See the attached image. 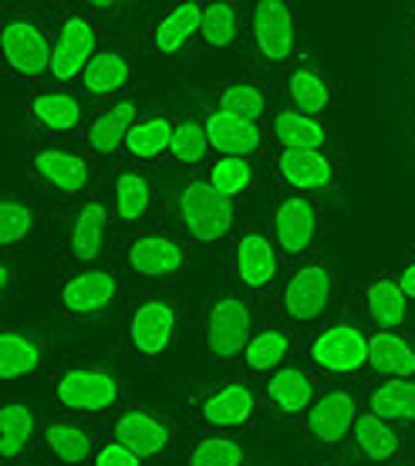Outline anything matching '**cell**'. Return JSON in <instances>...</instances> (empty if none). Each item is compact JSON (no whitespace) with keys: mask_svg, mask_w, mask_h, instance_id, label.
I'll return each mask as SVG.
<instances>
[{"mask_svg":"<svg viewBox=\"0 0 415 466\" xmlns=\"http://www.w3.org/2000/svg\"><path fill=\"white\" fill-rule=\"evenodd\" d=\"M199 301L183 288L132 291L116 328V351L132 375H156L197 335Z\"/></svg>","mask_w":415,"mask_h":466,"instance_id":"6da1fadb","label":"cell"},{"mask_svg":"<svg viewBox=\"0 0 415 466\" xmlns=\"http://www.w3.org/2000/svg\"><path fill=\"white\" fill-rule=\"evenodd\" d=\"M128 365L118 351H75L55 361L45 379L51 412L108 422L128 406Z\"/></svg>","mask_w":415,"mask_h":466,"instance_id":"7a4b0ae2","label":"cell"},{"mask_svg":"<svg viewBox=\"0 0 415 466\" xmlns=\"http://www.w3.org/2000/svg\"><path fill=\"white\" fill-rule=\"evenodd\" d=\"M45 240L55 254V274L112 264L118 247V230L108 193L98 189V193L78 199V203L55 207Z\"/></svg>","mask_w":415,"mask_h":466,"instance_id":"3957f363","label":"cell"},{"mask_svg":"<svg viewBox=\"0 0 415 466\" xmlns=\"http://www.w3.org/2000/svg\"><path fill=\"white\" fill-rule=\"evenodd\" d=\"M348 304L345 278L331 257L314 254L284 270L280 288L270 298V318L294 328L300 339L321 328L328 318H335Z\"/></svg>","mask_w":415,"mask_h":466,"instance_id":"277c9868","label":"cell"},{"mask_svg":"<svg viewBox=\"0 0 415 466\" xmlns=\"http://www.w3.org/2000/svg\"><path fill=\"white\" fill-rule=\"evenodd\" d=\"M166 223L193 250H227L240 230V203H233L203 173L179 176L166 193Z\"/></svg>","mask_w":415,"mask_h":466,"instance_id":"5b68a950","label":"cell"},{"mask_svg":"<svg viewBox=\"0 0 415 466\" xmlns=\"http://www.w3.org/2000/svg\"><path fill=\"white\" fill-rule=\"evenodd\" d=\"M186 412H189L197 432H219V436L247 440L267 422L264 389L257 379L243 372L209 375L189 389Z\"/></svg>","mask_w":415,"mask_h":466,"instance_id":"8992f818","label":"cell"},{"mask_svg":"<svg viewBox=\"0 0 415 466\" xmlns=\"http://www.w3.org/2000/svg\"><path fill=\"white\" fill-rule=\"evenodd\" d=\"M24 166L31 189L51 199L55 207H68L105 189L108 169L95 163L81 142L24 139Z\"/></svg>","mask_w":415,"mask_h":466,"instance_id":"52a82bcc","label":"cell"},{"mask_svg":"<svg viewBox=\"0 0 415 466\" xmlns=\"http://www.w3.org/2000/svg\"><path fill=\"white\" fill-rule=\"evenodd\" d=\"M300 361L324 385H365L371 361V331L361 325L351 301L335 318H328L321 328L304 335Z\"/></svg>","mask_w":415,"mask_h":466,"instance_id":"ba28073f","label":"cell"},{"mask_svg":"<svg viewBox=\"0 0 415 466\" xmlns=\"http://www.w3.org/2000/svg\"><path fill=\"white\" fill-rule=\"evenodd\" d=\"M132 284L116 264L88 270H61L55 274L51 304L55 315L68 325L85 328H118V318L132 298Z\"/></svg>","mask_w":415,"mask_h":466,"instance_id":"9c48e42d","label":"cell"},{"mask_svg":"<svg viewBox=\"0 0 415 466\" xmlns=\"http://www.w3.org/2000/svg\"><path fill=\"white\" fill-rule=\"evenodd\" d=\"M264 318H260V301L247 298V294L233 291V288H219L199 301L197 315V341L203 359L209 361L213 375L240 372V359L247 351V341L257 331Z\"/></svg>","mask_w":415,"mask_h":466,"instance_id":"30bf717a","label":"cell"},{"mask_svg":"<svg viewBox=\"0 0 415 466\" xmlns=\"http://www.w3.org/2000/svg\"><path fill=\"white\" fill-rule=\"evenodd\" d=\"M51 14L35 4H7L0 14V68L27 92L51 82Z\"/></svg>","mask_w":415,"mask_h":466,"instance_id":"8fae6325","label":"cell"},{"mask_svg":"<svg viewBox=\"0 0 415 466\" xmlns=\"http://www.w3.org/2000/svg\"><path fill=\"white\" fill-rule=\"evenodd\" d=\"M193 257L197 250L169 223H159L152 230L118 237L112 264L126 274L136 291H159V288H179V280L193 268Z\"/></svg>","mask_w":415,"mask_h":466,"instance_id":"7c38bea8","label":"cell"},{"mask_svg":"<svg viewBox=\"0 0 415 466\" xmlns=\"http://www.w3.org/2000/svg\"><path fill=\"white\" fill-rule=\"evenodd\" d=\"M304 47L298 45V11L288 0H250L247 4V75L280 85L284 71Z\"/></svg>","mask_w":415,"mask_h":466,"instance_id":"4fadbf2b","label":"cell"},{"mask_svg":"<svg viewBox=\"0 0 415 466\" xmlns=\"http://www.w3.org/2000/svg\"><path fill=\"white\" fill-rule=\"evenodd\" d=\"M219 260H223V284L260 304H270L274 291L284 280V270H288L267 227L257 220L240 223V230L233 233V240L219 254Z\"/></svg>","mask_w":415,"mask_h":466,"instance_id":"5bb4252c","label":"cell"},{"mask_svg":"<svg viewBox=\"0 0 415 466\" xmlns=\"http://www.w3.org/2000/svg\"><path fill=\"white\" fill-rule=\"evenodd\" d=\"M51 37H55V51H51V82L47 85L78 88L85 68L112 37V31L85 4H58L51 14Z\"/></svg>","mask_w":415,"mask_h":466,"instance_id":"9a60e30c","label":"cell"},{"mask_svg":"<svg viewBox=\"0 0 415 466\" xmlns=\"http://www.w3.org/2000/svg\"><path fill=\"white\" fill-rule=\"evenodd\" d=\"M267 233L277 244L284 264L294 268L308 257L321 254L324 240V203L288 189H267Z\"/></svg>","mask_w":415,"mask_h":466,"instance_id":"2e32d148","label":"cell"},{"mask_svg":"<svg viewBox=\"0 0 415 466\" xmlns=\"http://www.w3.org/2000/svg\"><path fill=\"white\" fill-rule=\"evenodd\" d=\"M270 189H288L311 197L318 203L341 199L348 189V173L341 152L324 149H270L267 156Z\"/></svg>","mask_w":415,"mask_h":466,"instance_id":"e0dca14e","label":"cell"},{"mask_svg":"<svg viewBox=\"0 0 415 466\" xmlns=\"http://www.w3.org/2000/svg\"><path fill=\"white\" fill-rule=\"evenodd\" d=\"M361 416V385H324L308 416L298 422V440L308 456H345Z\"/></svg>","mask_w":415,"mask_h":466,"instance_id":"ac0fdd59","label":"cell"},{"mask_svg":"<svg viewBox=\"0 0 415 466\" xmlns=\"http://www.w3.org/2000/svg\"><path fill=\"white\" fill-rule=\"evenodd\" d=\"M105 193L112 203L118 237H132V233L152 230V227L166 223V197H162L156 169L132 163L112 166L108 179H105Z\"/></svg>","mask_w":415,"mask_h":466,"instance_id":"d6986e66","label":"cell"},{"mask_svg":"<svg viewBox=\"0 0 415 466\" xmlns=\"http://www.w3.org/2000/svg\"><path fill=\"white\" fill-rule=\"evenodd\" d=\"M92 118V106L78 88L45 85L24 98V139L81 142Z\"/></svg>","mask_w":415,"mask_h":466,"instance_id":"ffe728a7","label":"cell"},{"mask_svg":"<svg viewBox=\"0 0 415 466\" xmlns=\"http://www.w3.org/2000/svg\"><path fill=\"white\" fill-rule=\"evenodd\" d=\"M108 436L152 466L169 460L183 446V426L173 416L142 406V402H128L116 420L108 422Z\"/></svg>","mask_w":415,"mask_h":466,"instance_id":"44dd1931","label":"cell"},{"mask_svg":"<svg viewBox=\"0 0 415 466\" xmlns=\"http://www.w3.org/2000/svg\"><path fill=\"white\" fill-rule=\"evenodd\" d=\"M277 102L300 116L328 118L341 106V85L321 58H314L311 51H300L277 85Z\"/></svg>","mask_w":415,"mask_h":466,"instance_id":"7402d4cb","label":"cell"},{"mask_svg":"<svg viewBox=\"0 0 415 466\" xmlns=\"http://www.w3.org/2000/svg\"><path fill=\"white\" fill-rule=\"evenodd\" d=\"M203 4L207 0H179L166 4L142 27L138 45L146 55L159 61L197 58L199 55V27H203Z\"/></svg>","mask_w":415,"mask_h":466,"instance_id":"603a6c76","label":"cell"},{"mask_svg":"<svg viewBox=\"0 0 415 466\" xmlns=\"http://www.w3.org/2000/svg\"><path fill=\"white\" fill-rule=\"evenodd\" d=\"M108 436L105 422L75 420V416H58L47 412L41 436H37L35 463L37 466H92L95 450Z\"/></svg>","mask_w":415,"mask_h":466,"instance_id":"cb8c5ba5","label":"cell"},{"mask_svg":"<svg viewBox=\"0 0 415 466\" xmlns=\"http://www.w3.org/2000/svg\"><path fill=\"white\" fill-rule=\"evenodd\" d=\"M348 301L369 331H402L412 321V301L405 298L395 270H371L348 291Z\"/></svg>","mask_w":415,"mask_h":466,"instance_id":"d4e9b609","label":"cell"},{"mask_svg":"<svg viewBox=\"0 0 415 466\" xmlns=\"http://www.w3.org/2000/svg\"><path fill=\"white\" fill-rule=\"evenodd\" d=\"M264 412L270 426H290L298 430V422L308 416V409L314 406V399L321 396L324 382L304 365V361H290L280 372L267 375L264 382Z\"/></svg>","mask_w":415,"mask_h":466,"instance_id":"484cf974","label":"cell"},{"mask_svg":"<svg viewBox=\"0 0 415 466\" xmlns=\"http://www.w3.org/2000/svg\"><path fill=\"white\" fill-rule=\"evenodd\" d=\"M142 112H146V106H142V98L136 92L126 95V98H116L108 106L92 108V118H88V128L81 136V146L88 149V156L102 169H112V166L122 163L128 132L136 128Z\"/></svg>","mask_w":415,"mask_h":466,"instance_id":"4316f807","label":"cell"},{"mask_svg":"<svg viewBox=\"0 0 415 466\" xmlns=\"http://www.w3.org/2000/svg\"><path fill=\"white\" fill-rule=\"evenodd\" d=\"M55 203L35 189H11L0 197V254H24L41 244L51 227Z\"/></svg>","mask_w":415,"mask_h":466,"instance_id":"83f0119b","label":"cell"},{"mask_svg":"<svg viewBox=\"0 0 415 466\" xmlns=\"http://www.w3.org/2000/svg\"><path fill=\"white\" fill-rule=\"evenodd\" d=\"M55 361H58L55 345L45 335L21 325L0 328V382L4 385L45 382Z\"/></svg>","mask_w":415,"mask_h":466,"instance_id":"f1b7e54d","label":"cell"},{"mask_svg":"<svg viewBox=\"0 0 415 466\" xmlns=\"http://www.w3.org/2000/svg\"><path fill=\"white\" fill-rule=\"evenodd\" d=\"M136 82H138V68L132 51L122 41L108 37L102 45V51L92 58V65L85 68V75H81L78 92L88 98V106L98 108L116 102V98L132 95L136 92Z\"/></svg>","mask_w":415,"mask_h":466,"instance_id":"f546056e","label":"cell"},{"mask_svg":"<svg viewBox=\"0 0 415 466\" xmlns=\"http://www.w3.org/2000/svg\"><path fill=\"white\" fill-rule=\"evenodd\" d=\"M300 345H304V339L294 328L280 325L277 318H264L254 335H250V341H247V351H243L240 359V372L257 379V382H264L267 375L280 372L284 365L300 359Z\"/></svg>","mask_w":415,"mask_h":466,"instance_id":"4dcf8cb0","label":"cell"},{"mask_svg":"<svg viewBox=\"0 0 415 466\" xmlns=\"http://www.w3.org/2000/svg\"><path fill=\"white\" fill-rule=\"evenodd\" d=\"M203 106V118H207V136L213 146V156H237V159H267L270 156V136H267L264 122H247V118H233L227 112L213 108L197 95Z\"/></svg>","mask_w":415,"mask_h":466,"instance_id":"1f68e13d","label":"cell"},{"mask_svg":"<svg viewBox=\"0 0 415 466\" xmlns=\"http://www.w3.org/2000/svg\"><path fill=\"white\" fill-rule=\"evenodd\" d=\"M45 420V412L21 396H7L0 402V460L4 466L35 463L37 436H41Z\"/></svg>","mask_w":415,"mask_h":466,"instance_id":"d6a6232c","label":"cell"},{"mask_svg":"<svg viewBox=\"0 0 415 466\" xmlns=\"http://www.w3.org/2000/svg\"><path fill=\"white\" fill-rule=\"evenodd\" d=\"M348 456L361 466H389L415 456V446L409 443L405 430H399L392 422H381L379 416L361 409L355 432H351V443H348Z\"/></svg>","mask_w":415,"mask_h":466,"instance_id":"836d02e7","label":"cell"},{"mask_svg":"<svg viewBox=\"0 0 415 466\" xmlns=\"http://www.w3.org/2000/svg\"><path fill=\"white\" fill-rule=\"evenodd\" d=\"M176 118H179V106H176V102L146 108L142 118L136 122V128L128 132L122 163L146 166V169L166 163V152H169V146H173Z\"/></svg>","mask_w":415,"mask_h":466,"instance_id":"e575fe53","label":"cell"},{"mask_svg":"<svg viewBox=\"0 0 415 466\" xmlns=\"http://www.w3.org/2000/svg\"><path fill=\"white\" fill-rule=\"evenodd\" d=\"M247 51V4L240 0H207L199 27V55L233 58Z\"/></svg>","mask_w":415,"mask_h":466,"instance_id":"d590c367","label":"cell"},{"mask_svg":"<svg viewBox=\"0 0 415 466\" xmlns=\"http://www.w3.org/2000/svg\"><path fill=\"white\" fill-rule=\"evenodd\" d=\"M209 106L227 112L233 118H247V122H267V116L277 106V88L267 85L257 75H240V78H227V82L209 85L203 92Z\"/></svg>","mask_w":415,"mask_h":466,"instance_id":"8d00e7d4","label":"cell"},{"mask_svg":"<svg viewBox=\"0 0 415 466\" xmlns=\"http://www.w3.org/2000/svg\"><path fill=\"white\" fill-rule=\"evenodd\" d=\"M209 163H213V146H209V136H207V118H203L199 98H193V102L179 106L173 146L166 152V163L162 166L189 176V173H207Z\"/></svg>","mask_w":415,"mask_h":466,"instance_id":"74e56055","label":"cell"},{"mask_svg":"<svg viewBox=\"0 0 415 466\" xmlns=\"http://www.w3.org/2000/svg\"><path fill=\"white\" fill-rule=\"evenodd\" d=\"M267 136L274 149H324V152H341L331 126L324 118L300 116L294 108L277 102L274 112L267 116Z\"/></svg>","mask_w":415,"mask_h":466,"instance_id":"f35d334b","label":"cell"},{"mask_svg":"<svg viewBox=\"0 0 415 466\" xmlns=\"http://www.w3.org/2000/svg\"><path fill=\"white\" fill-rule=\"evenodd\" d=\"M213 187L233 203H250V199H264L270 189V173H267V159H237V156H213V163L203 173Z\"/></svg>","mask_w":415,"mask_h":466,"instance_id":"ab89813d","label":"cell"},{"mask_svg":"<svg viewBox=\"0 0 415 466\" xmlns=\"http://www.w3.org/2000/svg\"><path fill=\"white\" fill-rule=\"evenodd\" d=\"M361 409L392 422L399 430H415V382L412 379H365L361 385Z\"/></svg>","mask_w":415,"mask_h":466,"instance_id":"60d3db41","label":"cell"},{"mask_svg":"<svg viewBox=\"0 0 415 466\" xmlns=\"http://www.w3.org/2000/svg\"><path fill=\"white\" fill-rule=\"evenodd\" d=\"M369 379H412L415 382V335L402 331H371Z\"/></svg>","mask_w":415,"mask_h":466,"instance_id":"b9f144b4","label":"cell"},{"mask_svg":"<svg viewBox=\"0 0 415 466\" xmlns=\"http://www.w3.org/2000/svg\"><path fill=\"white\" fill-rule=\"evenodd\" d=\"M186 466H254V450L240 436L193 432L183 446Z\"/></svg>","mask_w":415,"mask_h":466,"instance_id":"7bdbcfd3","label":"cell"},{"mask_svg":"<svg viewBox=\"0 0 415 466\" xmlns=\"http://www.w3.org/2000/svg\"><path fill=\"white\" fill-rule=\"evenodd\" d=\"M27 284V260L24 254H0V298L4 304L17 301V291Z\"/></svg>","mask_w":415,"mask_h":466,"instance_id":"ee69618b","label":"cell"},{"mask_svg":"<svg viewBox=\"0 0 415 466\" xmlns=\"http://www.w3.org/2000/svg\"><path fill=\"white\" fill-rule=\"evenodd\" d=\"M92 466H152V463H146L142 456H136L132 450H128V446L116 443L112 436H105L102 446L95 450Z\"/></svg>","mask_w":415,"mask_h":466,"instance_id":"f6af8a7d","label":"cell"},{"mask_svg":"<svg viewBox=\"0 0 415 466\" xmlns=\"http://www.w3.org/2000/svg\"><path fill=\"white\" fill-rule=\"evenodd\" d=\"M85 7H88L108 31H116L118 24L128 21V17H136V11H138L136 4H116V0H88Z\"/></svg>","mask_w":415,"mask_h":466,"instance_id":"bcb514c9","label":"cell"},{"mask_svg":"<svg viewBox=\"0 0 415 466\" xmlns=\"http://www.w3.org/2000/svg\"><path fill=\"white\" fill-rule=\"evenodd\" d=\"M395 278H399V284H402L405 298L415 304V247L412 250H405V260L395 268Z\"/></svg>","mask_w":415,"mask_h":466,"instance_id":"7dc6e473","label":"cell"},{"mask_svg":"<svg viewBox=\"0 0 415 466\" xmlns=\"http://www.w3.org/2000/svg\"><path fill=\"white\" fill-rule=\"evenodd\" d=\"M304 466H361V463H355V460L345 453V456H308Z\"/></svg>","mask_w":415,"mask_h":466,"instance_id":"c3c4849f","label":"cell"},{"mask_svg":"<svg viewBox=\"0 0 415 466\" xmlns=\"http://www.w3.org/2000/svg\"><path fill=\"white\" fill-rule=\"evenodd\" d=\"M405 65H409V71H412V78H415V24H412V31H409V55H405Z\"/></svg>","mask_w":415,"mask_h":466,"instance_id":"681fc988","label":"cell"},{"mask_svg":"<svg viewBox=\"0 0 415 466\" xmlns=\"http://www.w3.org/2000/svg\"><path fill=\"white\" fill-rule=\"evenodd\" d=\"M389 466H415V456H409V460H399V463H389Z\"/></svg>","mask_w":415,"mask_h":466,"instance_id":"f907efd6","label":"cell"},{"mask_svg":"<svg viewBox=\"0 0 415 466\" xmlns=\"http://www.w3.org/2000/svg\"><path fill=\"white\" fill-rule=\"evenodd\" d=\"M21 466H37V463H21Z\"/></svg>","mask_w":415,"mask_h":466,"instance_id":"816d5d0a","label":"cell"}]
</instances>
